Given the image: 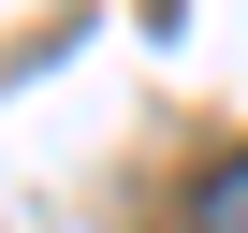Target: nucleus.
I'll return each mask as SVG.
<instances>
[{
  "mask_svg": "<svg viewBox=\"0 0 248 233\" xmlns=\"http://www.w3.org/2000/svg\"><path fill=\"white\" fill-rule=\"evenodd\" d=\"M190 233H248V160H219V175L190 189Z\"/></svg>",
  "mask_w": 248,
  "mask_h": 233,
  "instance_id": "f257e3e1",
  "label": "nucleus"
}]
</instances>
